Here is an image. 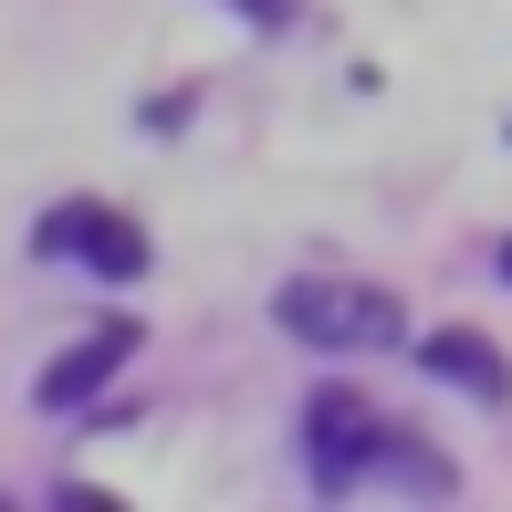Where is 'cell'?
<instances>
[{
    "instance_id": "cell-7",
    "label": "cell",
    "mask_w": 512,
    "mask_h": 512,
    "mask_svg": "<svg viewBox=\"0 0 512 512\" xmlns=\"http://www.w3.org/2000/svg\"><path fill=\"white\" fill-rule=\"evenodd\" d=\"M502 283H512V241H502Z\"/></svg>"
},
{
    "instance_id": "cell-5",
    "label": "cell",
    "mask_w": 512,
    "mask_h": 512,
    "mask_svg": "<svg viewBox=\"0 0 512 512\" xmlns=\"http://www.w3.org/2000/svg\"><path fill=\"white\" fill-rule=\"evenodd\" d=\"M418 366H429L439 387H460L471 408H512V366L492 335H471V324H439V335H418Z\"/></svg>"
},
{
    "instance_id": "cell-1",
    "label": "cell",
    "mask_w": 512,
    "mask_h": 512,
    "mask_svg": "<svg viewBox=\"0 0 512 512\" xmlns=\"http://www.w3.org/2000/svg\"><path fill=\"white\" fill-rule=\"evenodd\" d=\"M272 324L283 335L324 345V356H356V345H398V293L387 283H335V272H293L283 293H272Z\"/></svg>"
},
{
    "instance_id": "cell-3",
    "label": "cell",
    "mask_w": 512,
    "mask_h": 512,
    "mask_svg": "<svg viewBox=\"0 0 512 512\" xmlns=\"http://www.w3.org/2000/svg\"><path fill=\"white\" fill-rule=\"evenodd\" d=\"M32 251H42V262H84V272H105V283H136V272H147V230H136L126 209H105V199L42 209Z\"/></svg>"
},
{
    "instance_id": "cell-2",
    "label": "cell",
    "mask_w": 512,
    "mask_h": 512,
    "mask_svg": "<svg viewBox=\"0 0 512 512\" xmlns=\"http://www.w3.org/2000/svg\"><path fill=\"white\" fill-rule=\"evenodd\" d=\"M377 450H387V418L356 398V387H314L304 398V471H314V492H366L377 481Z\"/></svg>"
},
{
    "instance_id": "cell-4",
    "label": "cell",
    "mask_w": 512,
    "mask_h": 512,
    "mask_svg": "<svg viewBox=\"0 0 512 512\" xmlns=\"http://www.w3.org/2000/svg\"><path fill=\"white\" fill-rule=\"evenodd\" d=\"M126 356H136V324L115 314V324H95V335H84V345H63V356L42 366L32 408H53V418H84V408H95L105 387H115V366H126Z\"/></svg>"
},
{
    "instance_id": "cell-6",
    "label": "cell",
    "mask_w": 512,
    "mask_h": 512,
    "mask_svg": "<svg viewBox=\"0 0 512 512\" xmlns=\"http://www.w3.org/2000/svg\"><path fill=\"white\" fill-rule=\"evenodd\" d=\"M230 11H241L251 32H293V21H304V0H230Z\"/></svg>"
}]
</instances>
